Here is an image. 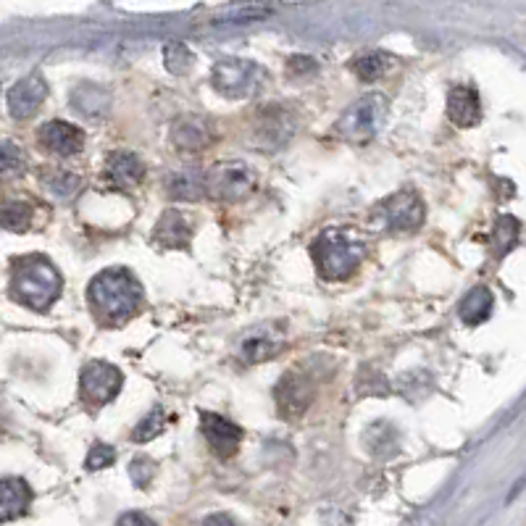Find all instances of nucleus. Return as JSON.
Listing matches in <instances>:
<instances>
[{"label": "nucleus", "instance_id": "obj_12", "mask_svg": "<svg viewBox=\"0 0 526 526\" xmlns=\"http://www.w3.org/2000/svg\"><path fill=\"white\" fill-rule=\"evenodd\" d=\"M37 140L45 150L61 158L77 156L79 150L85 148V132L69 124V121H48L37 129Z\"/></svg>", "mask_w": 526, "mask_h": 526}, {"label": "nucleus", "instance_id": "obj_3", "mask_svg": "<svg viewBox=\"0 0 526 526\" xmlns=\"http://www.w3.org/2000/svg\"><path fill=\"white\" fill-rule=\"evenodd\" d=\"M61 274L56 266L43 256H29L16 261L14 274H11V295H14L22 306L32 311H45L61 295Z\"/></svg>", "mask_w": 526, "mask_h": 526}, {"label": "nucleus", "instance_id": "obj_18", "mask_svg": "<svg viewBox=\"0 0 526 526\" xmlns=\"http://www.w3.org/2000/svg\"><path fill=\"white\" fill-rule=\"evenodd\" d=\"M32 503V490L24 479H0V524L19 519Z\"/></svg>", "mask_w": 526, "mask_h": 526}, {"label": "nucleus", "instance_id": "obj_11", "mask_svg": "<svg viewBox=\"0 0 526 526\" xmlns=\"http://www.w3.org/2000/svg\"><path fill=\"white\" fill-rule=\"evenodd\" d=\"M45 98H48V85L40 74H29V77L19 79L11 90H8V114L14 119L24 121L43 108Z\"/></svg>", "mask_w": 526, "mask_h": 526}, {"label": "nucleus", "instance_id": "obj_4", "mask_svg": "<svg viewBox=\"0 0 526 526\" xmlns=\"http://www.w3.org/2000/svg\"><path fill=\"white\" fill-rule=\"evenodd\" d=\"M424 221V203L416 192H395L384 198L369 216V227L387 235H408L416 232Z\"/></svg>", "mask_w": 526, "mask_h": 526}, {"label": "nucleus", "instance_id": "obj_6", "mask_svg": "<svg viewBox=\"0 0 526 526\" xmlns=\"http://www.w3.org/2000/svg\"><path fill=\"white\" fill-rule=\"evenodd\" d=\"M258 185L256 171L250 169L245 161H221L208 171L206 192L211 198L224 200V203H237L253 195Z\"/></svg>", "mask_w": 526, "mask_h": 526}, {"label": "nucleus", "instance_id": "obj_22", "mask_svg": "<svg viewBox=\"0 0 526 526\" xmlns=\"http://www.w3.org/2000/svg\"><path fill=\"white\" fill-rule=\"evenodd\" d=\"M392 69V56L390 53H379V50H371V53H361L350 61V72L361 77L363 82H374V79L384 77V74Z\"/></svg>", "mask_w": 526, "mask_h": 526}, {"label": "nucleus", "instance_id": "obj_30", "mask_svg": "<svg viewBox=\"0 0 526 526\" xmlns=\"http://www.w3.org/2000/svg\"><path fill=\"white\" fill-rule=\"evenodd\" d=\"M164 56H166V69L174 74H185L192 66V53L185 48V45L179 43L166 45Z\"/></svg>", "mask_w": 526, "mask_h": 526}, {"label": "nucleus", "instance_id": "obj_25", "mask_svg": "<svg viewBox=\"0 0 526 526\" xmlns=\"http://www.w3.org/2000/svg\"><path fill=\"white\" fill-rule=\"evenodd\" d=\"M169 182L171 198L177 200H198L206 195V182L195 174V171H182V174H174V177L166 179Z\"/></svg>", "mask_w": 526, "mask_h": 526}, {"label": "nucleus", "instance_id": "obj_16", "mask_svg": "<svg viewBox=\"0 0 526 526\" xmlns=\"http://www.w3.org/2000/svg\"><path fill=\"white\" fill-rule=\"evenodd\" d=\"M448 116L458 127H474L482 119V100L471 87H453L448 95Z\"/></svg>", "mask_w": 526, "mask_h": 526}, {"label": "nucleus", "instance_id": "obj_9", "mask_svg": "<svg viewBox=\"0 0 526 526\" xmlns=\"http://www.w3.org/2000/svg\"><path fill=\"white\" fill-rule=\"evenodd\" d=\"M274 398H277L282 416L298 419L313 403V382L300 371H287L285 377L277 382V387H274Z\"/></svg>", "mask_w": 526, "mask_h": 526}, {"label": "nucleus", "instance_id": "obj_7", "mask_svg": "<svg viewBox=\"0 0 526 526\" xmlns=\"http://www.w3.org/2000/svg\"><path fill=\"white\" fill-rule=\"evenodd\" d=\"M263 82V72L253 61H242V58H229V61H219L211 69V85L216 93L224 98H250L258 93V87Z\"/></svg>", "mask_w": 526, "mask_h": 526}, {"label": "nucleus", "instance_id": "obj_28", "mask_svg": "<svg viewBox=\"0 0 526 526\" xmlns=\"http://www.w3.org/2000/svg\"><path fill=\"white\" fill-rule=\"evenodd\" d=\"M45 182H48V190L56 195V198H72L74 192L82 187V179L77 177V174H72V171H50L48 177H45Z\"/></svg>", "mask_w": 526, "mask_h": 526}, {"label": "nucleus", "instance_id": "obj_14", "mask_svg": "<svg viewBox=\"0 0 526 526\" xmlns=\"http://www.w3.org/2000/svg\"><path fill=\"white\" fill-rule=\"evenodd\" d=\"M171 143L185 153H198L214 143V129L203 116H179L171 124Z\"/></svg>", "mask_w": 526, "mask_h": 526}, {"label": "nucleus", "instance_id": "obj_24", "mask_svg": "<svg viewBox=\"0 0 526 526\" xmlns=\"http://www.w3.org/2000/svg\"><path fill=\"white\" fill-rule=\"evenodd\" d=\"M519 232H521V224L519 219H513V216H500L498 221H495V229H492L490 235V245L492 250H495V256H505L508 250L519 242Z\"/></svg>", "mask_w": 526, "mask_h": 526}, {"label": "nucleus", "instance_id": "obj_1", "mask_svg": "<svg viewBox=\"0 0 526 526\" xmlns=\"http://www.w3.org/2000/svg\"><path fill=\"white\" fill-rule=\"evenodd\" d=\"M87 298L98 319L108 327H116L135 316L143 303V287L132 277V271L106 269L93 277L87 287Z\"/></svg>", "mask_w": 526, "mask_h": 526}, {"label": "nucleus", "instance_id": "obj_19", "mask_svg": "<svg viewBox=\"0 0 526 526\" xmlns=\"http://www.w3.org/2000/svg\"><path fill=\"white\" fill-rule=\"evenodd\" d=\"M192 240V224L179 211H166L156 227L153 242L161 248H187Z\"/></svg>", "mask_w": 526, "mask_h": 526}, {"label": "nucleus", "instance_id": "obj_21", "mask_svg": "<svg viewBox=\"0 0 526 526\" xmlns=\"http://www.w3.org/2000/svg\"><path fill=\"white\" fill-rule=\"evenodd\" d=\"M461 321L469 327H479L490 319L492 313V292L487 287H474V290L461 300Z\"/></svg>", "mask_w": 526, "mask_h": 526}, {"label": "nucleus", "instance_id": "obj_20", "mask_svg": "<svg viewBox=\"0 0 526 526\" xmlns=\"http://www.w3.org/2000/svg\"><path fill=\"white\" fill-rule=\"evenodd\" d=\"M274 14V8L261 6V3H235V6H227L216 11L208 22L211 24H250V22H261V19H269Z\"/></svg>", "mask_w": 526, "mask_h": 526}, {"label": "nucleus", "instance_id": "obj_26", "mask_svg": "<svg viewBox=\"0 0 526 526\" xmlns=\"http://www.w3.org/2000/svg\"><path fill=\"white\" fill-rule=\"evenodd\" d=\"M24 171L22 148L11 140H0V179L19 177Z\"/></svg>", "mask_w": 526, "mask_h": 526}, {"label": "nucleus", "instance_id": "obj_5", "mask_svg": "<svg viewBox=\"0 0 526 526\" xmlns=\"http://www.w3.org/2000/svg\"><path fill=\"white\" fill-rule=\"evenodd\" d=\"M387 116V98L379 93L363 95L337 121V135L348 143H369L382 129Z\"/></svg>", "mask_w": 526, "mask_h": 526}, {"label": "nucleus", "instance_id": "obj_10", "mask_svg": "<svg viewBox=\"0 0 526 526\" xmlns=\"http://www.w3.org/2000/svg\"><path fill=\"white\" fill-rule=\"evenodd\" d=\"M292 129H295V116L285 111L282 106L263 108L256 119V129H253V143L258 148H279L290 140Z\"/></svg>", "mask_w": 526, "mask_h": 526}, {"label": "nucleus", "instance_id": "obj_35", "mask_svg": "<svg viewBox=\"0 0 526 526\" xmlns=\"http://www.w3.org/2000/svg\"><path fill=\"white\" fill-rule=\"evenodd\" d=\"M290 69L295 74H300V72H316V64H313L311 58H306V56H298V58H292L290 61Z\"/></svg>", "mask_w": 526, "mask_h": 526}, {"label": "nucleus", "instance_id": "obj_13", "mask_svg": "<svg viewBox=\"0 0 526 526\" xmlns=\"http://www.w3.org/2000/svg\"><path fill=\"white\" fill-rule=\"evenodd\" d=\"M200 429H203L208 448L214 450L219 458H229L240 448L242 429L229 419H224V416H219V413H203L200 416Z\"/></svg>", "mask_w": 526, "mask_h": 526}, {"label": "nucleus", "instance_id": "obj_33", "mask_svg": "<svg viewBox=\"0 0 526 526\" xmlns=\"http://www.w3.org/2000/svg\"><path fill=\"white\" fill-rule=\"evenodd\" d=\"M116 526H158V524L153 519H148L145 513L129 511V513H124V516H119V524Z\"/></svg>", "mask_w": 526, "mask_h": 526}, {"label": "nucleus", "instance_id": "obj_17", "mask_svg": "<svg viewBox=\"0 0 526 526\" xmlns=\"http://www.w3.org/2000/svg\"><path fill=\"white\" fill-rule=\"evenodd\" d=\"M282 345H285V335L279 329H258L242 342L240 356L245 363H263L279 356Z\"/></svg>", "mask_w": 526, "mask_h": 526}, {"label": "nucleus", "instance_id": "obj_34", "mask_svg": "<svg viewBox=\"0 0 526 526\" xmlns=\"http://www.w3.org/2000/svg\"><path fill=\"white\" fill-rule=\"evenodd\" d=\"M203 526H240V524H237L229 513H214V516H208V519L203 521Z\"/></svg>", "mask_w": 526, "mask_h": 526}, {"label": "nucleus", "instance_id": "obj_8", "mask_svg": "<svg viewBox=\"0 0 526 526\" xmlns=\"http://www.w3.org/2000/svg\"><path fill=\"white\" fill-rule=\"evenodd\" d=\"M121 371L116 366L106 361H93L87 363L85 369H82V377H79V392H82V398L87 403H93V406H106L111 400L119 395L121 390Z\"/></svg>", "mask_w": 526, "mask_h": 526}, {"label": "nucleus", "instance_id": "obj_23", "mask_svg": "<svg viewBox=\"0 0 526 526\" xmlns=\"http://www.w3.org/2000/svg\"><path fill=\"white\" fill-rule=\"evenodd\" d=\"M32 219H35V208L24 200H8L0 206V227L11 229V232H27Z\"/></svg>", "mask_w": 526, "mask_h": 526}, {"label": "nucleus", "instance_id": "obj_15", "mask_svg": "<svg viewBox=\"0 0 526 526\" xmlns=\"http://www.w3.org/2000/svg\"><path fill=\"white\" fill-rule=\"evenodd\" d=\"M145 177V164L135 153L127 150H116L106 161V179L116 187H135Z\"/></svg>", "mask_w": 526, "mask_h": 526}, {"label": "nucleus", "instance_id": "obj_31", "mask_svg": "<svg viewBox=\"0 0 526 526\" xmlns=\"http://www.w3.org/2000/svg\"><path fill=\"white\" fill-rule=\"evenodd\" d=\"M116 461V450L111 448V445H95L93 450H90V455H87V461L85 466L90 471H100V469H106V466H111V463Z\"/></svg>", "mask_w": 526, "mask_h": 526}, {"label": "nucleus", "instance_id": "obj_27", "mask_svg": "<svg viewBox=\"0 0 526 526\" xmlns=\"http://www.w3.org/2000/svg\"><path fill=\"white\" fill-rule=\"evenodd\" d=\"M93 103H98L103 111L108 108V95L103 93V90H98V87L87 85V87H79L77 93H74V108H77L79 114H87V116H98V111H95Z\"/></svg>", "mask_w": 526, "mask_h": 526}, {"label": "nucleus", "instance_id": "obj_29", "mask_svg": "<svg viewBox=\"0 0 526 526\" xmlns=\"http://www.w3.org/2000/svg\"><path fill=\"white\" fill-rule=\"evenodd\" d=\"M164 427H166V413L161 411V408H156V411H150L148 416L137 424L135 432H132V440L135 442L153 440V437H158V434L164 432Z\"/></svg>", "mask_w": 526, "mask_h": 526}, {"label": "nucleus", "instance_id": "obj_32", "mask_svg": "<svg viewBox=\"0 0 526 526\" xmlns=\"http://www.w3.org/2000/svg\"><path fill=\"white\" fill-rule=\"evenodd\" d=\"M153 463L148 461V458H137L135 463H132V477H135V484L137 487H145V484L150 482V477H153Z\"/></svg>", "mask_w": 526, "mask_h": 526}, {"label": "nucleus", "instance_id": "obj_2", "mask_svg": "<svg viewBox=\"0 0 526 526\" xmlns=\"http://www.w3.org/2000/svg\"><path fill=\"white\" fill-rule=\"evenodd\" d=\"M311 256L321 277L329 282H342L353 277L363 263L366 242L350 229H327L313 240Z\"/></svg>", "mask_w": 526, "mask_h": 526}]
</instances>
